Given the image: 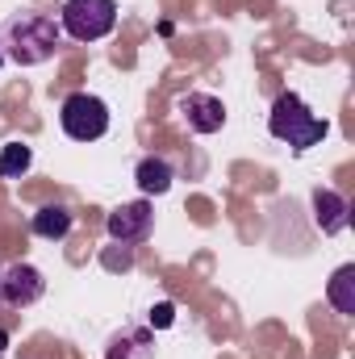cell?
<instances>
[{"label":"cell","instance_id":"cell-3","mask_svg":"<svg viewBox=\"0 0 355 359\" xmlns=\"http://www.w3.org/2000/svg\"><path fill=\"white\" fill-rule=\"evenodd\" d=\"M117 25V4L113 0H67L59 8V29L76 42H100Z\"/></svg>","mask_w":355,"mask_h":359},{"label":"cell","instance_id":"cell-2","mask_svg":"<svg viewBox=\"0 0 355 359\" xmlns=\"http://www.w3.org/2000/svg\"><path fill=\"white\" fill-rule=\"evenodd\" d=\"M267 134H272L276 142H288V147L301 155V151L318 147V142L330 134V121L318 117L297 92H280L276 104H272V113H267Z\"/></svg>","mask_w":355,"mask_h":359},{"label":"cell","instance_id":"cell-4","mask_svg":"<svg viewBox=\"0 0 355 359\" xmlns=\"http://www.w3.org/2000/svg\"><path fill=\"white\" fill-rule=\"evenodd\" d=\"M59 126L72 142H96L109 134V104L92 92H72L59 109Z\"/></svg>","mask_w":355,"mask_h":359},{"label":"cell","instance_id":"cell-5","mask_svg":"<svg viewBox=\"0 0 355 359\" xmlns=\"http://www.w3.org/2000/svg\"><path fill=\"white\" fill-rule=\"evenodd\" d=\"M105 230H109V238L121 243V247H138V243H147L151 230H155V209H151V201L142 196V201L117 205V209L105 217Z\"/></svg>","mask_w":355,"mask_h":359},{"label":"cell","instance_id":"cell-1","mask_svg":"<svg viewBox=\"0 0 355 359\" xmlns=\"http://www.w3.org/2000/svg\"><path fill=\"white\" fill-rule=\"evenodd\" d=\"M0 46L4 59H13L17 67H38L55 59V50L63 46V29L46 13H13L0 29Z\"/></svg>","mask_w":355,"mask_h":359},{"label":"cell","instance_id":"cell-10","mask_svg":"<svg viewBox=\"0 0 355 359\" xmlns=\"http://www.w3.org/2000/svg\"><path fill=\"white\" fill-rule=\"evenodd\" d=\"M105 359H155V334L142 330V326L138 330H121V334H113Z\"/></svg>","mask_w":355,"mask_h":359},{"label":"cell","instance_id":"cell-8","mask_svg":"<svg viewBox=\"0 0 355 359\" xmlns=\"http://www.w3.org/2000/svg\"><path fill=\"white\" fill-rule=\"evenodd\" d=\"M347 213H351V205L335 188H314V222H318L322 234H343L347 230Z\"/></svg>","mask_w":355,"mask_h":359},{"label":"cell","instance_id":"cell-14","mask_svg":"<svg viewBox=\"0 0 355 359\" xmlns=\"http://www.w3.org/2000/svg\"><path fill=\"white\" fill-rule=\"evenodd\" d=\"M176 322V305L172 301H159L155 309H151V330H168Z\"/></svg>","mask_w":355,"mask_h":359},{"label":"cell","instance_id":"cell-15","mask_svg":"<svg viewBox=\"0 0 355 359\" xmlns=\"http://www.w3.org/2000/svg\"><path fill=\"white\" fill-rule=\"evenodd\" d=\"M4 347H8V330H0V359H4Z\"/></svg>","mask_w":355,"mask_h":359},{"label":"cell","instance_id":"cell-17","mask_svg":"<svg viewBox=\"0 0 355 359\" xmlns=\"http://www.w3.org/2000/svg\"><path fill=\"white\" fill-rule=\"evenodd\" d=\"M0 271H4V268H0Z\"/></svg>","mask_w":355,"mask_h":359},{"label":"cell","instance_id":"cell-11","mask_svg":"<svg viewBox=\"0 0 355 359\" xmlns=\"http://www.w3.org/2000/svg\"><path fill=\"white\" fill-rule=\"evenodd\" d=\"M34 234H38V238H51V243L67 238V234H72V209H67V205H42V209L34 213Z\"/></svg>","mask_w":355,"mask_h":359},{"label":"cell","instance_id":"cell-13","mask_svg":"<svg viewBox=\"0 0 355 359\" xmlns=\"http://www.w3.org/2000/svg\"><path fill=\"white\" fill-rule=\"evenodd\" d=\"M29 163H34V151H29L25 142H4V147H0V176L4 180L25 176Z\"/></svg>","mask_w":355,"mask_h":359},{"label":"cell","instance_id":"cell-9","mask_svg":"<svg viewBox=\"0 0 355 359\" xmlns=\"http://www.w3.org/2000/svg\"><path fill=\"white\" fill-rule=\"evenodd\" d=\"M138 188H142V196H163L168 188H172V180H176V168H172V159H163V155H147L142 163H138Z\"/></svg>","mask_w":355,"mask_h":359},{"label":"cell","instance_id":"cell-7","mask_svg":"<svg viewBox=\"0 0 355 359\" xmlns=\"http://www.w3.org/2000/svg\"><path fill=\"white\" fill-rule=\"evenodd\" d=\"M180 113L188 117V130L192 134H217L226 126V104L213 92H188L180 100Z\"/></svg>","mask_w":355,"mask_h":359},{"label":"cell","instance_id":"cell-12","mask_svg":"<svg viewBox=\"0 0 355 359\" xmlns=\"http://www.w3.org/2000/svg\"><path fill=\"white\" fill-rule=\"evenodd\" d=\"M326 297H330V305H335L343 318H351L355 313V264H343V268L330 276Z\"/></svg>","mask_w":355,"mask_h":359},{"label":"cell","instance_id":"cell-6","mask_svg":"<svg viewBox=\"0 0 355 359\" xmlns=\"http://www.w3.org/2000/svg\"><path fill=\"white\" fill-rule=\"evenodd\" d=\"M46 292V276L34 268V264H13V268L0 271V301L13 305V309H29L38 305Z\"/></svg>","mask_w":355,"mask_h":359},{"label":"cell","instance_id":"cell-16","mask_svg":"<svg viewBox=\"0 0 355 359\" xmlns=\"http://www.w3.org/2000/svg\"><path fill=\"white\" fill-rule=\"evenodd\" d=\"M0 67H4V46H0Z\"/></svg>","mask_w":355,"mask_h":359}]
</instances>
